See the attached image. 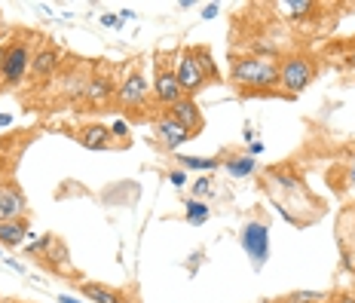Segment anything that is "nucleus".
<instances>
[{
	"label": "nucleus",
	"instance_id": "f257e3e1",
	"mask_svg": "<svg viewBox=\"0 0 355 303\" xmlns=\"http://www.w3.org/2000/svg\"><path fill=\"white\" fill-rule=\"evenodd\" d=\"M233 83L242 95H276L279 92V55H242L233 62Z\"/></svg>",
	"mask_w": 355,
	"mask_h": 303
},
{
	"label": "nucleus",
	"instance_id": "f03ea898",
	"mask_svg": "<svg viewBox=\"0 0 355 303\" xmlns=\"http://www.w3.org/2000/svg\"><path fill=\"white\" fill-rule=\"evenodd\" d=\"M315 73H319V64L309 55L297 53V55L279 58V89L285 95H300L315 80Z\"/></svg>",
	"mask_w": 355,
	"mask_h": 303
},
{
	"label": "nucleus",
	"instance_id": "7ed1b4c3",
	"mask_svg": "<svg viewBox=\"0 0 355 303\" xmlns=\"http://www.w3.org/2000/svg\"><path fill=\"white\" fill-rule=\"evenodd\" d=\"M31 58H34L31 46L25 40L10 43L3 49V55H0V80H3V86H19L25 80V73L31 71Z\"/></svg>",
	"mask_w": 355,
	"mask_h": 303
},
{
	"label": "nucleus",
	"instance_id": "20e7f679",
	"mask_svg": "<svg viewBox=\"0 0 355 303\" xmlns=\"http://www.w3.org/2000/svg\"><path fill=\"white\" fill-rule=\"evenodd\" d=\"M242 251L248 254L251 267L261 270L266 263V257H270V227L263 224V220H248L245 227H242Z\"/></svg>",
	"mask_w": 355,
	"mask_h": 303
},
{
	"label": "nucleus",
	"instance_id": "39448f33",
	"mask_svg": "<svg viewBox=\"0 0 355 303\" xmlns=\"http://www.w3.org/2000/svg\"><path fill=\"white\" fill-rule=\"evenodd\" d=\"M147 95H150V86H147L141 71H129L123 77V83L116 86V101L120 107L129 114V110H141L147 105Z\"/></svg>",
	"mask_w": 355,
	"mask_h": 303
},
{
	"label": "nucleus",
	"instance_id": "423d86ee",
	"mask_svg": "<svg viewBox=\"0 0 355 303\" xmlns=\"http://www.w3.org/2000/svg\"><path fill=\"white\" fill-rule=\"evenodd\" d=\"M175 77H178V86H181V92L187 95V98H193L196 92H202L205 86H209V83H205V77L199 73L193 55H190V46H184L181 55H178V62H175Z\"/></svg>",
	"mask_w": 355,
	"mask_h": 303
},
{
	"label": "nucleus",
	"instance_id": "0eeeda50",
	"mask_svg": "<svg viewBox=\"0 0 355 303\" xmlns=\"http://www.w3.org/2000/svg\"><path fill=\"white\" fill-rule=\"evenodd\" d=\"M153 98H157L166 110L172 107L178 98H184L181 86H178V77H175V68H168L166 62L157 64V77H153Z\"/></svg>",
	"mask_w": 355,
	"mask_h": 303
},
{
	"label": "nucleus",
	"instance_id": "6e6552de",
	"mask_svg": "<svg viewBox=\"0 0 355 303\" xmlns=\"http://www.w3.org/2000/svg\"><path fill=\"white\" fill-rule=\"evenodd\" d=\"M153 135H157V141L162 147H168V150H178L181 144H187L190 138H193L175 116H168V114H159L157 120H153Z\"/></svg>",
	"mask_w": 355,
	"mask_h": 303
},
{
	"label": "nucleus",
	"instance_id": "1a4fd4ad",
	"mask_svg": "<svg viewBox=\"0 0 355 303\" xmlns=\"http://www.w3.org/2000/svg\"><path fill=\"white\" fill-rule=\"evenodd\" d=\"M28 211V199L19 184H0V220H19Z\"/></svg>",
	"mask_w": 355,
	"mask_h": 303
},
{
	"label": "nucleus",
	"instance_id": "9d476101",
	"mask_svg": "<svg viewBox=\"0 0 355 303\" xmlns=\"http://www.w3.org/2000/svg\"><path fill=\"white\" fill-rule=\"evenodd\" d=\"M166 114H168V116H175V120L181 123L193 138H196V132H202V125H205L202 110H199V105H196L193 98H187V95H184V98H178L175 105L166 110Z\"/></svg>",
	"mask_w": 355,
	"mask_h": 303
},
{
	"label": "nucleus",
	"instance_id": "9b49d317",
	"mask_svg": "<svg viewBox=\"0 0 355 303\" xmlns=\"http://www.w3.org/2000/svg\"><path fill=\"white\" fill-rule=\"evenodd\" d=\"M73 138H77V144L86 147V150H110V147H116L114 132H110L107 125H101V123L80 125V129L73 132Z\"/></svg>",
	"mask_w": 355,
	"mask_h": 303
},
{
	"label": "nucleus",
	"instance_id": "f8f14e48",
	"mask_svg": "<svg viewBox=\"0 0 355 303\" xmlns=\"http://www.w3.org/2000/svg\"><path fill=\"white\" fill-rule=\"evenodd\" d=\"M58 64H62V49H58V46H43V49H37L34 58H31V77H34V80H49V77H55Z\"/></svg>",
	"mask_w": 355,
	"mask_h": 303
},
{
	"label": "nucleus",
	"instance_id": "ddd939ff",
	"mask_svg": "<svg viewBox=\"0 0 355 303\" xmlns=\"http://www.w3.org/2000/svg\"><path fill=\"white\" fill-rule=\"evenodd\" d=\"M116 92V86H114V80H110V73L107 71H95L92 77H89V89H86V101L92 107H101V105H107L110 101V95Z\"/></svg>",
	"mask_w": 355,
	"mask_h": 303
},
{
	"label": "nucleus",
	"instance_id": "4468645a",
	"mask_svg": "<svg viewBox=\"0 0 355 303\" xmlns=\"http://www.w3.org/2000/svg\"><path fill=\"white\" fill-rule=\"evenodd\" d=\"M28 236H31V224H28V218L0 220V245L3 248H19Z\"/></svg>",
	"mask_w": 355,
	"mask_h": 303
},
{
	"label": "nucleus",
	"instance_id": "2eb2a0df",
	"mask_svg": "<svg viewBox=\"0 0 355 303\" xmlns=\"http://www.w3.org/2000/svg\"><path fill=\"white\" fill-rule=\"evenodd\" d=\"M276 10H282V16L291 21H306V19L319 16L322 6L313 3V0H282V3H276Z\"/></svg>",
	"mask_w": 355,
	"mask_h": 303
},
{
	"label": "nucleus",
	"instance_id": "dca6fc26",
	"mask_svg": "<svg viewBox=\"0 0 355 303\" xmlns=\"http://www.w3.org/2000/svg\"><path fill=\"white\" fill-rule=\"evenodd\" d=\"M73 285H77V291L83 294L86 300H92V303H125L120 291L105 288L101 282H73Z\"/></svg>",
	"mask_w": 355,
	"mask_h": 303
},
{
	"label": "nucleus",
	"instance_id": "f3484780",
	"mask_svg": "<svg viewBox=\"0 0 355 303\" xmlns=\"http://www.w3.org/2000/svg\"><path fill=\"white\" fill-rule=\"evenodd\" d=\"M190 55H193V62H196L199 73L205 77V83H218L220 71H218V64H214V58H211V49L209 46H190Z\"/></svg>",
	"mask_w": 355,
	"mask_h": 303
},
{
	"label": "nucleus",
	"instance_id": "a211bd4d",
	"mask_svg": "<svg viewBox=\"0 0 355 303\" xmlns=\"http://www.w3.org/2000/svg\"><path fill=\"white\" fill-rule=\"evenodd\" d=\"M224 168H227V175H230V178H248V175L257 172V159L248 157V153H239V157L227 159Z\"/></svg>",
	"mask_w": 355,
	"mask_h": 303
},
{
	"label": "nucleus",
	"instance_id": "6ab92c4d",
	"mask_svg": "<svg viewBox=\"0 0 355 303\" xmlns=\"http://www.w3.org/2000/svg\"><path fill=\"white\" fill-rule=\"evenodd\" d=\"M184 220H187L190 227H202L205 220L211 218V209H209V202L205 199H187V205H184Z\"/></svg>",
	"mask_w": 355,
	"mask_h": 303
},
{
	"label": "nucleus",
	"instance_id": "aec40b11",
	"mask_svg": "<svg viewBox=\"0 0 355 303\" xmlns=\"http://www.w3.org/2000/svg\"><path fill=\"white\" fill-rule=\"evenodd\" d=\"M220 159L214 157H184V153H178V168H199V172H211V168H218Z\"/></svg>",
	"mask_w": 355,
	"mask_h": 303
},
{
	"label": "nucleus",
	"instance_id": "412c9836",
	"mask_svg": "<svg viewBox=\"0 0 355 303\" xmlns=\"http://www.w3.org/2000/svg\"><path fill=\"white\" fill-rule=\"evenodd\" d=\"M328 300L331 297L322 291H291V294H285V297H279L272 303H328Z\"/></svg>",
	"mask_w": 355,
	"mask_h": 303
},
{
	"label": "nucleus",
	"instance_id": "4be33fe9",
	"mask_svg": "<svg viewBox=\"0 0 355 303\" xmlns=\"http://www.w3.org/2000/svg\"><path fill=\"white\" fill-rule=\"evenodd\" d=\"M211 193V178H205V175H199L193 181V199H205Z\"/></svg>",
	"mask_w": 355,
	"mask_h": 303
},
{
	"label": "nucleus",
	"instance_id": "5701e85b",
	"mask_svg": "<svg viewBox=\"0 0 355 303\" xmlns=\"http://www.w3.org/2000/svg\"><path fill=\"white\" fill-rule=\"evenodd\" d=\"M168 181H172L175 187L181 190L184 184H187V172H184V168H172V172H168Z\"/></svg>",
	"mask_w": 355,
	"mask_h": 303
},
{
	"label": "nucleus",
	"instance_id": "b1692460",
	"mask_svg": "<svg viewBox=\"0 0 355 303\" xmlns=\"http://www.w3.org/2000/svg\"><path fill=\"white\" fill-rule=\"evenodd\" d=\"M110 132H114V135H120V138H125V141H129V135H125V132H129V125H125L123 120H116L114 125H110Z\"/></svg>",
	"mask_w": 355,
	"mask_h": 303
},
{
	"label": "nucleus",
	"instance_id": "393cba45",
	"mask_svg": "<svg viewBox=\"0 0 355 303\" xmlns=\"http://www.w3.org/2000/svg\"><path fill=\"white\" fill-rule=\"evenodd\" d=\"M328 303H355V294H346V291L331 294V300H328Z\"/></svg>",
	"mask_w": 355,
	"mask_h": 303
},
{
	"label": "nucleus",
	"instance_id": "a878e982",
	"mask_svg": "<svg viewBox=\"0 0 355 303\" xmlns=\"http://www.w3.org/2000/svg\"><path fill=\"white\" fill-rule=\"evenodd\" d=\"M218 16V3H205L202 6V19H214Z\"/></svg>",
	"mask_w": 355,
	"mask_h": 303
},
{
	"label": "nucleus",
	"instance_id": "bb28decb",
	"mask_svg": "<svg viewBox=\"0 0 355 303\" xmlns=\"http://www.w3.org/2000/svg\"><path fill=\"white\" fill-rule=\"evenodd\" d=\"M257 153H263V144L261 141H251L248 144V157H257Z\"/></svg>",
	"mask_w": 355,
	"mask_h": 303
},
{
	"label": "nucleus",
	"instance_id": "cd10ccee",
	"mask_svg": "<svg viewBox=\"0 0 355 303\" xmlns=\"http://www.w3.org/2000/svg\"><path fill=\"white\" fill-rule=\"evenodd\" d=\"M101 25H105V28H116V25H120V19H116V16H101Z\"/></svg>",
	"mask_w": 355,
	"mask_h": 303
},
{
	"label": "nucleus",
	"instance_id": "c85d7f7f",
	"mask_svg": "<svg viewBox=\"0 0 355 303\" xmlns=\"http://www.w3.org/2000/svg\"><path fill=\"white\" fill-rule=\"evenodd\" d=\"M6 125H12V114H0V129H6Z\"/></svg>",
	"mask_w": 355,
	"mask_h": 303
},
{
	"label": "nucleus",
	"instance_id": "c756f323",
	"mask_svg": "<svg viewBox=\"0 0 355 303\" xmlns=\"http://www.w3.org/2000/svg\"><path fill=\"white\" fill-rule=\"evenodd\" d=\"M58 303H80V300L71 297V294H58Z\"/></svg>",
	"mask_w": 355,
	"mask_h": 303
},
{
	"label": "nucleus",
	"instance_id": "7c9ffc66",
	"mask_svg": "<svg viewBox=\"0 0 355 303\" xmlns=\"http://www.w3.org/2000/svg\"><path fill=\"white\" fill-rule=\"evenodd\" d=\"M129 19H135V12H132V10H120V21H129Z\"/></svg>",
	"mask_w": 355,
	"mask_h": 303
},
{
	"label": "nucleus",
	"instance_id": "2f4dec72",
	"mask_svg": "<svg viewBox=\"0 0 355 303\" xmlns=\"http://www.w3.org/2000/svg\"><path fill=\"white\" fill-rule=\"evenodd\" d=\"M346 64H349V68H355V53H352V55H346Z\"/></svg>",
	"mask_w": 355,
	"mask_h": 303
}]
</instances>
